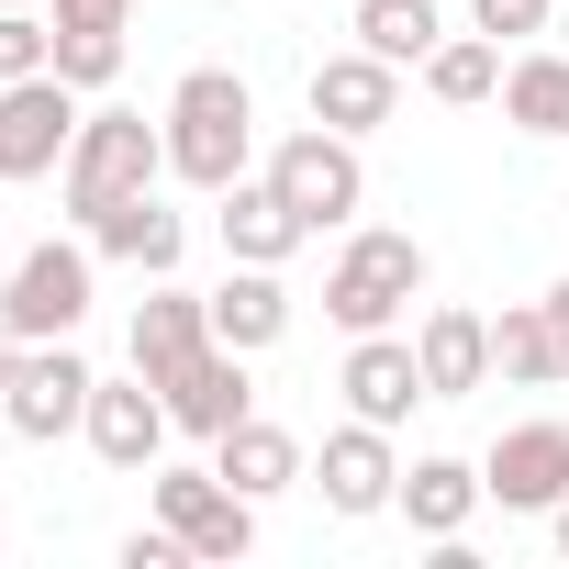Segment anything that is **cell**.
Returning <instances> with one entry per match:
<instances>
[{
    "mask_svg": "<svg viewBox=\"0 0 569 569\" xmlns=\"http://www.w3.org/2000/svg\"><path fill=\"white\" fill-rule=\"evenodd\" d=\"M168 179L179 190H234L246 168H257V90L234 79V68H190L179 90H168Z\"/></svg>",
    "mask_w": 569,
    "mask_h": 569,
    "instance_id": "cell-1",
    "label": "cell"
},
{
    "mask_svg": "<svg viewBox=\"0 0 569 569\" xmlns=\"http://www.w3.org/2000/svg\"><path fill=\"white\" fill-rule=\"evenodd\" d=\"M157 179H168V123H146V112H123V101H90V112H79V146H68V168H57L68 223L90 234L101 212H123V201L157 190Z\"/></svg>",
    "mask_w": 569,
    "mask_h": 569,
    "instance_id": "cell-2",
    "label": "cell"
},
{
    "mask_svg": "<svg viewBox=\"0 0 569 569\" xmlns=\"http://www.w3.org/2000/svg\"><path fill=\"white\" fill-rule=\"evenodd\" d=\"M413 302H425V246H413L402 223H347V246H336V268H325V313H336L347 336H391Z\"/></svg>",
    "mask_w": 569,
    "mask_h": 569,
    "instance_id": "cell-3",
    "label": "cell"
},
{
    "mask_svg": "<svg viewBox=\"0 0 569 569\" xmlns=\"http://www.w3.org/2000/svg\"><path fill=\"white\" fill-rule=\"evenodd\" d=\"M90 291H101V246L90 234H46L12 257V279H0V325H12L23 347H57L90 325Z\"/></svg>",
    "mask_w": 569,
    "mask_h": 569,
    "instance_id": "cell-4",
    "label": "cell"
},
{
    "mask_svg": "<svg viewBox=\"0 0 569 569\" xmlns=\"http://www.w3.org/2000/svg\"><path fill=\"white\" fill-rule=\"evenodd\" d=\"M268 190L291 201L313 234H347V223L369 212V157H358V134L302 123V134H279V146H268Z\"/></svg>",
    "mask_w": 569,
    "mask_h": 569,
    "instance_id": "cell-5",
    "label": "cell"
},
{
    "mask_svg": "<svg viewBox=\"0 0 569 569\" xmlns=\"http://www.w3.org/2000/svg\"><path fill=\"white\" fill-rule=\"evenodd\" d=\"M79 112H90V90H68L57 68L0 79V190L12 179H57L68 146H79Z\"/></svg>",
    "mask_w": 569,
    "mask_h": 569,
    "instance_id": "cell-6",
    "label": "cell"
},
{
    "mask_svg": "<svg viewBox=\"0 0 569 569\" xmlns=\"http://www.w3.org/2000/svg\"><path fill=\"white\" fill-rule=\"evenodd\" d=\"M157 525H179L201 569H234V558L257 547V502H246L212 458H201V469H168V458H157Z\"/></svg>",
    "mask_w": 569,
    "mask_h": 569,
    "instance_id": "cell-7",
    "label": "cell"
},
{
    "mask_svg": "<svg viewBox=\"0 0 569 569\" xmlns=\"http://www.w3.org/2000/svg\"><path fill=\"white\" fill-rule=\"evenodd\" d=\"M79 436H90V458L101 469H123V480H157V458H168V391L134 369V380H90V413H79Z\"/></svg>",
    "mask_w": 569,
    "mask_h": 569,
    "instance_id": "cell-8",
    "label": "cell"
},
{
    "mask_svg": "<svg viewBox=\"0 0 569 569\" xmlns=\"http://www.w3.org/2000/svg\"><path fill=\"white\" fill-rule=\"evenodd\" d=\"M480 491H491L502 513H558V502H569V425H558V413L502 425V436L480 447Z\"/></svg>",
    "mask_w": 569,
    "mask_h": 569,
    "instance_id": "cell-9",
    "label": "cell"
},
{
    "mask_svg": "<svg viewBox=\"0 0 569 569\" xmlns=\"http://www.w3.org/2000/svg\"><path fill=\"white\" fill-rule=\"evenodd\" d=\"M90 358L57 336V347H23V369H12V391H0V425H12L23 447H57V436H79V413H90Z\"/></svg>",
    "mask_w": 569,
    "mask_h": 569,
    "instance_id": "cell-10",
    "label": "cell"
},
{
    "mask_svg": "<svg viewBox=\"0 0 569 569\" xmlns=\"http://www.w3.org/2000/svg\"><path fill=\"white\" fill-rule=\"evenodd\" d=\"M313 491H325V513H347V525L391 513V502H402V458H391V425L347 413V425L325 436V458H313Z\"/></svg>",
    "mask_w": 569,
    "mask_h": 569,
    "instance_id": "cell-11",
    "label": "cell"
},
{
    "mask_svg": "<svg viewBox=\"0 0 569 569\" xmlns=\"http://www.w3.org/2000/svg\"><path fill=\"white\" fill-rule=\"evenodd\" d=\"M212 234H223V257H246V268H291V257L313 246V223L268 190V168H246L234 190H212Z\"/></svg>",
    "mask_w": 569,
    "mask_h": 569,
    "instance_id": "cell-12",
    "label": "cell"
},
{
    "mask_svg": "<svg viewBox=\"0 0 569 569\" xmlns=\"http://www.w3.org/2000/svg\"><path fill=\"white\" fill-rule=\"evenodd\" d=\"M302 101H313V123H336V134H380L391 112H402V68L391 57H369V46H347V57H325L313 79H302Z\"/></svg>",
    "mask_w": 569,
    "mask_h": 569,
    "instance_id": "cell-13",
    "label": "cell"
},
{
    "mask_svg": "<svg viewBox=\"0 0 569 569\" xmlns=\"http://www.w3.org/2000/svg\"><path fill=\"white\" fill-rule=\"evenodd\" d=\"M336 391H347V413H369V425H413V402H436L425 391V358H413V336H347V369H336Z\"/></svg>",
    "mask_w": 569,
    "mask_h": 569,
    "instance_id": "cell-14",
    "label": "cell"
},
{
    "mask_svg": "<svg viewBox=\"0 0 569 569\" xmlns=\"http://www.w3.org/2000/svg\"><path fill=\"white\" fill-rule=\"evenodd\" d=\"M413 358H425V391H436V402L491 391V313H469V302H425V313H413Z\"/></svg>",
    "mask_w": 569,
    "mask_h": 569,
    "instance_id": "cell-15",
    "label": "cell"
},
{
    "mask_svg": "<svg viewBox=\"0 0 569 569\" xmlns=\"http://www.w3.org/2000/svg\"><path fill=\"white\" fill-rule=\"evenodd\" d=\"M157 391H168V425H179V436H201V447H212L223 425H246V413H257L246 347H223V336H212V347H201V358H190L179 380H157Z\"/></svg>",
    "mask_w": 569,
    "mask_h": 569,
    "instance_id": "cell-16",
    "label": "cell"
},
{
    "mask_svg": "<svg viewBox=\"0 0 569 569\" xmlns=\"http://www.w3.org/2000/svg\"><path fill=\"white\" fill-rule=\"evenodd\" d=\"M201 347H212V291H179V279H157V291L134 302V369H146V380H179Z\"/></svg>",
    "mask_w": 569,
    "mask_h": 569,
    "instance_id": "cell-17",
    "label": "cell"
},
{
    "mask_svg": "<svg viewBox=\"0 0 569 569\" xmlns=\"http://www.w3.org/2000/svg\"><path fill=\"white\" fill-rule=\"evenodd\" d=\"M123 23H134V0H57V79L101 101L123 79Z\"/></svg>",
    "mask_w": 569,
    "mask_h": 569,
    "instance_id": "cell-18",
    "label": "cell"
},
{
    "mask_svg": "<svg viewBox=\"0 0 569 569\" xmlns=\"http://www.w3.org/2000/svg\"><path fill=\"white\" fill-rule=\"evenodd\" d=\"M212 469L246 491V502H279L291 480H313V458H302V436L291 425H268V413H246V425H223L212 436Z\"/></svg>",
    "mask_w": 569,
    "mask_h": 569,
    "instance_id": "cell-19",
    "label": "cell"
},
{
    "mask_svg": "<svg viewBox=\"0 0 569 569\" xmlns=\"http://www.w3.org/2000/svg\"><path fill=\"white\" fill-rule=\"evenodd\" d=\"M480 502H491V491H480V458H413L391 513H402L425 547H447V536H469V513H480Z\"/></svg>",
    "mask_w": 569,
    "mask_h": 569,
    "instance_id": "cell-20",
    "label": "cell"
},
{
    "mask_svg": "<svg viewBox=\"0 0 569 569\" xmlns=\"http://www.w3.org/2000/svg\"><path fill=\"white\" fill-rule=\"evenodd\" d=\"M90 246L112 257V268H146V279H179V257H190V223L157 201V190H134L123 212H101L90 223Z\"/></svg>",
    "mask_w": 569,
    "mask_h": 569,
    "instance_id": "cell-21",
    "label": "cell"
},
{
    "mask_svg": "<svg viewBox=\"0 0 569 569\" xmlns=\"http://www.w3.org/2000/svg\"><path fill=\"white\" fill-rule=\"evenodd\" d=\"M502 123L569 146V46H513V68H502Z\"/></svg>",
    "mask_w": 569,
    "mask_h": 569,
    "instance_id": "cell-22",
    "label": "cell"
},
{
    "mask_svg": "<svg viewBox=\"0 0 569 569\" xmlns=\"http://www.w3.org/2000/svg\"><path fill=\"white\" fill-rule=\"evenodd\" d=\"M212 336L246 347V358H268L279 336H291V291H279V268H246V257H234V279L212 291Z\"/></svg>",
    "mask_w": 569,
    "mask_h": 569,
    "instance_id": "cell-23",
    "label": "cell"
},
{
    "mask_svg": "<svg viewBox=\"0 0 569 569\" xmlns=\"http://www.w3.org/2000/svg\"><path fill=\"white\" fill-rule=\"evenodd\" d=\"M491 369H502L513 391H558V380H569V358H558V325H547V302H502V313H491Z\"/></svg>",
    "mask_w": 569,
    "mask_h": 569,
    "instance_id": "cell-24",
    "label": "cell"
},
{
    "mask_svg": "<svg viewBox=\"0 0 569 569\" xmlns=\"http://www.w3.org/2000/svg\"><path fill=\"white\" fill-rule=\"evenodd\" d=\"M425 90L447 101V112H480V101H502V46L469 23V34H447L436 57H425Z\"/></svg>",
    "mask_w": 569,
    "mask_h": 569,
    "instance_id": "cell-25",
    "label": "cell"
},
{
    "mask_svg": "<svg viewBox=\"0 0 569 569\" xmlns=\"http://www.w3.org/2000/svg\"><path fill=\"white\" fill-rule=\"evenodd\" d=\"M358 46L391 57V68H425L447 46V12H436V0H358Z\"/></svg>",
    "mask_w": 569,
    "mask_h": 569,
    "instance_id": "cell-26",
    "label": "cell"
},
{
    "mask_svg": "<svg viewBox=\"0 0 569 569\" xmlns=\"http://www.w3.org/2000/svg\"><path fill=\"white\" fill-rule=\"evenodd\" d=\"M57 68V12L46 0H0V79H34Z\"/></svg>",
    "mask_w": 569,
    "mask_h": 569,
    "instance_id": "cell-27",
    "label": "cell"
},
{
    "mask_svg": "<svg viewBox=\"0 0 569 569\" xmlns=\"http://www.w3.org/2000/svg\"><path fill=\"white\" fill-rule=\"evenodd\" d=\"M469 23H480L491 46H536V34L558 23V0H469Z\"/></svg>",
    "mask_w": 569,
    "mask_h": 569,
    "instance_id": "cell-28",
    "label": "cell"
},
{
    "mask_svg": "<svg viewBox=\"0 0 569 569\" xmlns=\"http://www.w3.org/2000/svg\"><path fill=\"white\" fill-rule=\"evenodd\" d=\"M547 325H558V358H569V279H558V291H547Z\"/></svg>",
    "mask_w": 569,
    "mask_h": 569,
    "instance_id": "cell-29",
    "label": "cell"
},
{
    "mask_svg": "<svg viewBox=\"0 0 569 569\" xmlns=\"http://www.w3.org/2000/svg\"><path fill=\"white\" fill-rule=\"evenodd\" d=\"M12 369H23V336H12V325H0V391H12Z\"/></svg>",
    "mask_w": 569,
    "mask_h": 569,
    "instance_id": "cell-30",
    "label": "cell"
},
{
    "mask_svg": "<svg viewBox=\"0 0 569 569\" xmlns=\"http://www.w3.org/2000/svg\"><path fill=\"white\" fill-rule=\"evenodd\" d=\"M547 536H558V558H569V502H558V513H547Z\"/></svg>",
    "mask_w": 569,
    "mask_h": 569,
    "instance_id": "cell-31",
    "label": "cell"
}]
</instances>
